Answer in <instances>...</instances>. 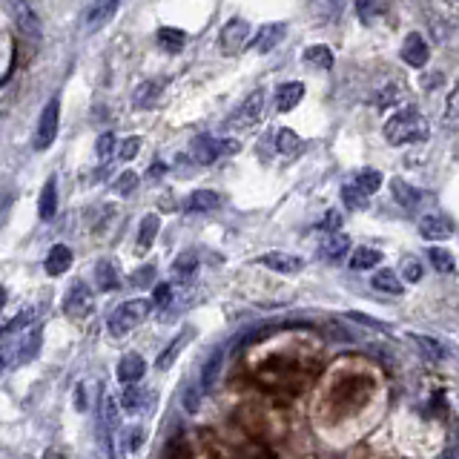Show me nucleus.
Wrapping results in <instances>:
<instances>
[{"label":"nucleus","mask_w":459,"mask_h":459,"mask_svg":"<svg viewBox=\"0 0 459 459\" xmlns=\"http://www.w3.org/2000/svg\"><path fill=\"white\" fill-rule=\"evenodd\" d=\"M428 135H431V126H428L425 115L416 112V109H399L385 121V138L396 146L428 141Z\"/></svg>","instance_id":"nucleus-1"},{"label":"nucleus","mask_w":459,"mask_h":459,"mask_svg":"<svg viewBox=\"0 0 459 459\" xmlns=\"http://www.w3.org/2000/svg\"><path fill=\"white\" fill-rule=\"evenodd\" d=\"M152 308H156L152 298H129V301L118 304V308L109 313V319H107L109 333L112 336H126L129 330H135L152 313Z\"/></svg>","instance_id":"nucleus-2"},{"label":"nucleus","mask_w":459,"mask_h":459,"mask_svg":"<svg viewBox=\"0 0 459 459\" xmlns=\"http://www.w3.org/2000/svg\"><path fill=\"white\" fill-rule=\"evenodd\" d=\"M58 124H60V98H49V104L43 107L40 112V121H38V129H35V149L43 152L55 144L58 138Z\"/></svg>","instance_id":"nucleus-3"},{"label":"nucleus","mask_w":459,"mask_h":459,"mask_svg":"<svg viewBox=\"0 0 459 459\" xmlns=\"http://www.w3.org/2000/svg\"><path fill=\"white\" fill-rule=\"evenodd\" d=\"M190 152H193V158L198 161V164H212L215 158H221V156H230V152H239V141H218V138H212V135H198L195 141H193V146H190Z\"/></svg>","instance_id":"nucleus-4"},{"label":"nucleus","mask_w":459,"mask_h":459,"mask_svg":"<svg viewBox=\"0 0 459 459\" xmlns=\"http://www.w3.org/2000/svg\"><path fill=\"white\" fill-rule=\"evenodd\" d=\"M6 6V12L15 18V23L21 26L23 35H29L32 40H40V18L35 12V6L29 0H0Z\"/></svg>","instance_id":"nucleus-5"},{"label":"nucleus","mask_w":459,"mask_h":459,"mask_svg":"<svg viewBox=\"0 0 459 459\" xmlns=\"http://www.w3.org/2000/svg\"><path fill=\"white\" fill-rule=\"evenodd\" d=\"M63 310L69 319H87L92 313V290L87 281H75L63 296Z\"/></svg>","instance_id":"nucleus-6"},{"label":"nucleus","mask_w":459,"mask_h":459,"mask_svg":"<svg viewBox=\"0 0 459 459\" xmlns=\"http://www.w3.org/2000/svg\"><path fill=\"white\" fill-rule=\"evenodd\" d=\"M118 6H121V0H92V6H90L87 15H84V32L92 35V32L104 29V26L115 18Z\"/></svg>","instance_id":"nucleus-7"},{"label":"nucleus","mask_w":459,"mask_h":459,"mask_svg":"<svg viewBox=\"0 0 459 459\" xmlns=\"http://www.w3.org/2000/svg\"><path fill=\"white\" fill-rule=\"evenodd\" d=\"M264 90H256V92H250L247 98H244V104L239 107V112L233 115V126H242V129H247V126H256L259 121H261V115H264Z\"/></svg>","instance_id":"nucleus-8"},{"label":"nucleus","mask_w":459,"mask_h":459,"mask_svg":"<svg viewBox=\"0 0 459 459\" xmlns=\"http://www.w3.org/2000/svg\"><path fill=\"white\" fill-rule=\"evenodd\" d=\"M247 38H250V26H247V21H242V18H233L230 23H224L218 43H221L224 55H236V52H239V49H242L244 43H247Z\"/></svg>","instance_id":"nucleus-9"},{"label":"nucleus","mask_w":459,"mask_h":459,"mask_svg":"<svg viewBox=\"0 0 459 459\" xmlns=\"http://www.w3.org/2000/svg\"><path fill=\"white\" fill-rule=\"evenodd\" d=\"M419 233L422 239L428 242H445L453 236V221L442 212H431V215H422L419 218Z\"/></svg>","instance_id":"nucleus-10"},{"label":"nucleus","mask_w":459,"mask_h":459,"mask_svg":"<svg viewBox=\"0 0 459 459\" xmlns=\"http://www.w3.org/2000/svg\"><path fill=\"white\" fill-rule=\"evenodd\" d=\"M399 55H402V60H405L408 66H414V69H425V63L431 60V49H428V43H425V38H422L419 32H411V35L405 38Z\"/></svg>","instance_id":"nucleus-11"},{"label":"nucleus","mask_w":459,"mask_h":459,"mask_svg":"<svg viewBox=\"0 0 459 459\" xmlns=\"http://www.w3.org/2000/svg\"><path fill=\"white\" fill-rule=\"evenodd\" d=\"M284 35H287V26H284V23H264V26L256 32V38H253V49H256L259 55H267V52H273V49L281 43Z\"/></svg>","instance_id":"nucleus-12"},{"label":"nucleus","mask_w":459,"mask_h":459,"mask_svg":"<svg viewBox=\"0 0 459 459\" xmlns=\"http://www.w3.org/2000/svg\"><path fill=\"white\" fill-rule=\"evenodd\" d=\"M261 267H267V270H273V273H298L301 270V259L298 256H293V253H264V256H259L256 259Z\"/></svg>","instance_id":"nucleus-13"},{"label":"nucleus","mask_w":459,"mask_h":459,"mask_svg":"<svg viewBox=\"0 0 459 459\" xmlns=\"http://www.w3.org/2000/svg\"><path fill=\"white\" fill-rule=\"evenodd\" d=\"M146 373V362L138 356V353H129L118 362V379L124 382V385H135V382H141Z\"/></svg>","instance_id":"nucleus-14"},{"label":"nucleus","mask_w":459,"mask_h":459,"mask_svg":"<svg viewBox=\"0 0 459 459\" xmlns=\"http://www.w3.org/2000/svg\"><path fill=\"white\" fill-rule=\"evenodd\" d=\"M193 336H195V330H193V328H184V330H181V333H178V336H176V339H173V342L167 345V350H164V353L158 356L156 367H158V370H167V367H173V362H176V359L181 356L184 345H190V339H193Z\"/></svg>","instance_id":"nucleus-15"},{"label":"nucleus","mask_w":459,"mask_h":459,"mask_svg":"<svg viewBox=\"0 0 459 459\" xmlns=\"http://www.w3.org/2000/svg\"><path fill=\"white\" fill-rule=\"evenodd\" d=\"M347 250H350V239H347L345 233H328V236L322 239V244H319V256L328 259V261L342 259Z\"/></svg>","instance_id":"nucleus-16"},{"label":"nucleus","mask_w":459,"mask_h":459,"mask_svg":"<svg viewBox=\"0 0 459 459\" xmlns=\"http://www.w3.org/2000/svg\"><path fill=\"white\" fill-rule=\"evenodd\" d=\"M69 264H72V250L66 244H55L46 253V261H43V267H46L49 276H63L69 270Z\"/></svg>","instance_id":"nucleus-17"},{"label":"nucleus","mask_w":459,"mask_h":459,"mask_svg":"<svg viewBox=\"0 0 459 459\" xmlns=\"http://www.w3.org/2000/svg\"><path fill=\"white\" fill-rule=\"evenodd\" d=\"M304 98V84L298 81H290V84H281L279 87V95H276V107L279 112H290L298 107V101Z\"/></svg>","instance_id":"nucleus-18"},{"label":"nucleus","mask_w":459,"mask_h":459,"mask_svg":"<svg viewBox=\"0 0 459 459\" xmlns=\"http://www.w3.org/2000/svg\"><path fill=\"white\" fill-rule=\"evenodd\" d=\"M388 6H391V0H356V15L364 26H370L388 12Z\"/></svg>","instance_id":"nucleus-19"},{"label":"nucleus","mask_w":459,"mask_h":459,"mask_svg":"<svg viewBox=\"0 0 459 459\" xmlns=\"http://www.w3.org/2000/svg\"><path fill=\"white\" fill-rule=\"evenodd\" d=\"M158 98H161V84H158V81H144V84H138L135 92H132V104H135L138 109L156 107Z\"/></svg>","instance_id":"nucleus-20"},{"label":"nucleus","mask_w":459,"mask_h":459,"mask_svg":"<svg viewBox=\"0 0 459 459\" xmlns=\"http://www.w3.org/2000/svg\"><path fill=\"white\" fill-rule=\"evenodd\" d=\"M55 212H58V181H55V178H49V181L43 184V190H40L38 215H40L43 221H52V218H55Z\"/></svg>","instance_id":"nucleus-21"},{"label":"nucleus","mask_w":459,"mask_h":459,"mask_svg":"<svg viewBox=\"0 0 459 459\" xmlns=\"http://www.w3.org/2000/svg\"><path fill=\"white\" fill-rule=\"evenodd\" d=\"M391 193H394V198H396L405 210H416L419 201H422V193H419L416 187H411L408 181H402V178H394V181H391Z\"/></svg>","instance_id":"nucleus-22"},{"label":"nucleus","mask_w":459,"mask_h":459,"mask_svg":"<svg viewBox=\"0 0 459 459\" xmlns=\"http://www.w3.org/2000/svg\"><path fill=\"white\" fill-rule=\"evenodd\" d=\"M221 204V195L215 193V190H195L187 201H184V207L190 210V212H210V210H215Z\"/></svg>","instance_id":"nucleus-23"},{"label":"nucleus","mask_w":459,"mask_h":459,"mask_svg":"<svg viewBox=\"0 0 459 459\" xmlns=\"http://www.w3.org/2000/svg\"><path fill=\"white\" fill-rule=\"evenodd\" d=\"M95 281H98V290H104V293L115 290V287L121 284L118 267H115V264H112L109 259H101V261L95 264Z\"/></svg>","instance_id":"nucleus-24"},{"label":"nucleus","mask_w":459,"mask_h":459,"mask_svg":"<svg viewBox=\"0 0 459 459\" xmlns=\"http://www.w3.org/2000/svg\"><path fill=\"white\" fill-rule=\"evenodd\" d=\"M40 342H43V330L35 325V328L21 339V345H18V362H21V364L32 362V359L38 356V350H40Z\"/></svg>","instance_id":"nucleus-25"},{"label":"nucleus","mask_w":459,"mask_h":459,"mask_svg":"<svg viewBox=\"0 0 459 459\" xmlns=\"http://www.w3.org/2000/svg\"><path fill=\"white\" fill-rule=\"evenodd\" d=\"M301 60L310 63V66H316V69H330L333 66V52L325 43H313V46H308V49L301 52Z\"/></svg>","instance_id":"nucleus-26"},{"label":"nucleus","mask_w":459,"mask_h":459,"mask_svg":"<svg viewBox=\"0 0 459 459\" xmlns=\"http://www.w3.org/2000/svg\"><path fill=\"white\" fill-rule=\"evenodd\" d=\"M158 230H161V218H158L156 212L144 215V221H141V227H138V247H141V250H146L152 242H156Z\"/></svg>","instance_id":"nucleus-27"},{"label":"nucleus","mask_w":459,"mask_h":459,"mask_svg":"<svg viewBox=\"0 0 459 459\" xmlns=\"http://www.w3.org/2000/svg\"><path fill=\"white\" fill-rule=\"evenodd\" d=\"M276 149L281 152V156H287V158H296L298 152H301V138L293 132V129H279L276 132Z\"/></svg>","instance_id":"nucleus-28"},{"label":"nucleus","mask_w":459,"mask_h":459,"mask_svg":"<svg viewBox=\"0 0 459 459\" xmlns=\"http://www.w3.org/2000/svg\"><path fill=\"white\" fill-rule=\"evenodd\" d=\"M382 181H385V178H382V173H379V170H359V173L353 176V181H350V184H356V187L370 198L373 193H379Z\"/></svg>","instance_id":"nucleus-29"},{"label":"nucleus","mask_w":459,"mask_h":459,"mask_svg":"<svg viewBox=\"0 0 459 459\" xmlns=\"http://www.w3.org/2000/svg\"><path fill=\"white\" fill-rule=\"evenodd\" d=\"M370 284H373L376 290H382V293H394V296H399V293L405 290L394 270H376L373 279H370Z\"/></svg>","instance_id":"nucleus-30"},{"label":"nucleus","mask_w":459,"mask_h":459,"mask_svg":"<svg viewBox=\"0 0 459 459\" xmlns=\"http://www.w3.org/2000/svg\"><path fill=\"white\" fill-rule=\"evenodd\" d=\"M408 339L422 350V356L425 359H431V362H442L445 359V347L439 345V342H433L431 336H419V333H408Z\"/></svg>","instance_id":"nucleus-31"},{"label":"nucleus","mask_w":459,"mask_h":459,"mask_svg":"<svg viewBox=\"0 0 459 459\" xmlns=\"http://www.w3.org/2000/svg\"><path fill=\"white\" fill-rule=\"evenodd\" d=\"M379 261H382V253L373 250V247H359V250H353V256H350V267H353V270H373Z\"/></svg>","instance_id":"nucleus-32"},{"label":"nucleus","mask_w":459,"mask_h":459,"mask_svg":"<svg viewBox=\"0 0 459 459\" xmlns=\"http://www.w3.org/2000/svg\"><path fill=\"white\" fill-rule=\"evenodd\" d=\"M195 270H198V261H195V256H190V253H181L176 261H173V279L176 281H190L193 276H195Z\"/></svg>","instance_id":"nucleus-33"},{"label":"nucleus","mask_w":459,"mask_h":459,"mask_svg":"<svg viewBox=\"0 0 459 459\" xmlns=\"http://www.w3.org/2000/svg\"><path fill=\"white\" fill-rule=\"evenodd\" d=\"M158 43L167 49V52H181L184 43H187V35L181 29H173V26H164L158 29Z\"/></svg>","instance_id":"nucleus-34"},{"label":"nucleus","mask_w":459,"mask_h":459,"mask_svg":"<svg viewBox=\"0 0 459 459\" xmlns=\"http://www.w3.org/2000/svg\"><path fill=\"white\" fill-rule=\"evenodd\" d=\"M144 391L141 388H135V385H126V391L121 394V408L126 411V414H138L141 408H144Z\"/></svg>","instance_id":"nucleus-35"},{"label":"nucleus","mask_w":459,"mask_h":459,"mask_svg":"<svg viewBox=\"0 0 459 459\" xmlns=\"http://www.w3.org/2000/svg\"><path fill=\"white\" fill-rule=\"evenodd\" d=\"M445 126H448V129H459V81H456L453 92L448 95V107H445Z\"/></svg>","instance_id":"nucleus-36"},{"label":"nucleus","mask_w":459,"mask_h":459,"mask_svg":"<svg viewBox=\"0 0 459 459\" xmlns=\"http://www.w3.org/2000/svg\"><path fill=\"white\" fill-rule=\"evenodd\" d=\"M342 201H345L350 210H364V207H367V195H364L356 184H345V187H342Z\"/></svg>","instance_id":"nucleus-37"},{"label":"nucleus","mask_w":459,"mask_h":459,"mask_svg":"<svg viewBox=\"0 0 459 459\" xmlns=\"http://www.w3.org/2000/svg\"><path fill=\"white\" fill-rule=\"evenodd\" d=\"M35 316H38V310L35 308H29V310H21L4 330H0V333H4V336H9V333H15V330H23V328H35L32 322H35Z\"/></svg>","instance_id":"nucleus-38"},{"label":"nucleus","mask_w":459,"mask_h":459,"mask_svg":"<svg viewBox=\"0 0 459 459\" xmlns=\"http://www.w3.org/2000/svg\"><path fill=\"white\" fill-rule=\"evenodd\" d=\"M428 259H431L433 270H439V273H450L453 270V256L448 250H442V247H431L428 250Z\"/></svg>","instance_id":"nucleus-39"},{"label":"nucleus","mask_w":459,"mask_h":459,"mask_svg":"<svg viewBox=\"0 0 459 459\" xmlns=\"http://www.w3.org/2000/svg\"><path fill=\"white\" fill-rule=\"evenodd\" d=\"M138 149H141V138H138V135H129V138H124L121 146H118V158H121V161H132V158L138 156Z\"/></svg>","instance_id":"nucleus-40"},{"label":"nucleus","mask_w":459,"mask_h":459,"mask_svg":"<svg viewBox=\"0 0 459 459\" xmlns=\"http://www.w3.org/2000/svg\"><path fill=\"white\" fill-rule=\"evenodd\" d=\"M218 364H221V350H218L215 356H210L207 364H204V373H201V385H204V388H212V382H215V376H218Z\"/></svg>","instance_id":"nucleus-41"},{"label":"nucleus","mask_w":459,"mask_h":459,"mask_svg":"<svg viewBox=\"0 0 459 459\" xmlns=\"http://www.w3.org/2000/svg\"><path fill=\"white\" fill-rule=\"evenodd\" d=\"M135 187H138V176H135L132 170H126V173H121V176L115 178V193H118V195H129Z\"/></svg>","instance_id":"nucleus-42"},{"label":"nucleus","mask_w":459,"mask_h":459,"mask_svg":"<svg viewBox=\"0 0 459 459\" xmlns=\"http://www.w3.org/2000/svg\"><path fill=\"white\" fill-rule=\"evenodd\" d=\"M115 132H104L101 138H98V146H95V152H98V158L101 161H107L109 156H112V152H115Z\"/></svg>","instance_id":"nucleus-43"},{"label":"nucleus","mask_w":459,"mask_h":459,"mask_svg":"<svg viewBox=\"0 0 459 459\" xmlns=\"http://www.w3.org/2000/svg\"><path fill=\"white\" fill-rule=\"evenodd\" d=\"M15 362H18V345H4L0 347V376H4Z\"/></svg>","instance_id":"nucleus-44"},{"label":"nucleus","mask_w":459,"mask_h":459,"mask_svg":"<svg viewBox=\"0 0 459 459\" xmlns=\"http://www.w3.org/2000/svg\"><path fill=\"white\" fill-rule=\"evenodd\" d=\"M152 281H156V267H152V264L138 267V270L132 273V284H135V287H146V284H152Z\"/></svg>","instance_id":"nucleus-45"},{"label":"nucleus","mask_w":459,"mask_h":459,"mask_svg":"<svg viewBox=\"0 0 459 459\" xmlns=\"http://www.w3.org/2000/svg\"><path fill=\"white\" fill-rule=\"evenodd\" d=\"M170 301H173V287L164 281V284L156 287V293H152V304H156V308H167Z\"/></svg>","instance_id":"nucleus-46"},{"label":"nucleus","mask_w":459,"mask_h":459,"mask_svg":"<svg viewBox=\"0 0 459 459\" xmlns=\"http://www.w3.org/2000/svg\"><path fill=\"white\" fill-rule=\"evenodd\" d=\"M402 279H405V281H419V279H422V264H419L416 259H408L405 267H402Z\"/></svg>","instance_id":"nucleus-47"},{"label":"nucleus","mask_w":459,"mask_h":459,"mask_svg":"<svg viewBox=\"0 0 459 459\" xmlns=\"http://www.w3.org/2000/svg\"><path fill=\"white\" fill-rule=\"evenodd\" d=\"M339 227H342V212L330 210V212L322 218V230H325V233H339Z\"/></svg>","instance_id":"nucleus-48"},{"label":"nucleus","mask_w":459,"mask_h":459,"mask_svg":"<svg viewBox=\"0 0 459 459\" xmlns=\"http://www.w3.org/2000/svg\"><path fill=\"white\" fill-rule=\"evenodd\" d=\"M242 459H273V450H270V448H264V445H256V442H253V445H250V453L244 450V453H242Z\"/></svg>","instance_id":"nucleus-49"},{"label":"nucleus","mask_w":459,"mask_h":459,"mask_svg":"<svg viewBox=\"0 0 459 459\" xmlns=\"http://www.w3.org/2000/svg\"><path fill=\"white\" fill-rule=\"evenodd\" d=\"M141 445H144V431L141 428H129L126 431V448L129 450H138Z\"/></svg>","instance_id":"nucleus-50"},{"label":"nucleus","mask_w":459,"mask_h":459,"mask_svg":"<svg viewBox=\"0 0 459 459\" xmlns=\"http://www.w3.org/2000/svg\"><path fill=\"white\" fill-rule=\"evenodd\" d=\"M347 319L362 322V325H370V328H385V322H379V319H373V316H364V313H347Z\"/></svg>","instance_id":"nucleus-51"},{"label":"nucleus","mask_w":459,"mask_h":459,"mask_svg":"<svg viewBox=\"0 0 459 459\" xmlns=\"http://www.w3.org/2000/svg\"><path fill=\"white\" fill-rule=\"evenodd\" d=\"M184 408H187V411H195V408H198V391H195V388H190V391H187V396H184Z\"/></svg>","instance_id":"nucleus-52"},{"label":"nucleus","mask_w":459,"mask_h":459,"mask_svg":"<svg viewBox=\"0 0 459 459\" xmlns=\"http://www.w3.org/2000/svg\"><path fill=\"white\" fill-rule=\"evenodd\" d=\"M149 173H152V176H164V173H167V167L156 161V164H152V170H149Z\"/></svg>","instance_id":"nucleus-53"},{"label":"nucleus","mask_w":459,"mask_h":459,"mask_svg":"<svg viewBox=\"0 0 459 459\" xmlns=\"http://www.w3.org/2000/svg\"><path fill=\"white\" fill-rule=\"evenodd\" d=\"M4 304H6V287H0V310H4Z\"/></svg>","instance_id":"nucleus-54"}]
</instances>
